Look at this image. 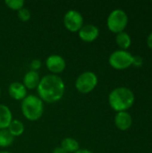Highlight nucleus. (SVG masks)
Instances as JSON below:
<instances>
[{
	"mask_svg": "<svg viewBox=\"0 0 152 153\" xmlns=\"http://www.w3.org/2000/svg\"><path fill=\"white\" fill-rule=\"evenodd\" d=\"M0 153H11V152H0Z\"/></svg>",
	"mask_w": 152,
	"mask_h": 153,
	"instance_id": "25",
	"label": "nucleus"
},
{
	"mask_svg": "<svg viewBox=\"0 0 152 153\" xmlns=\"http://www.w3.org/2000/svg\"><path fill=\"white\" fill-rule=\"evenodd\" d=\"M37 91L42 101L54 103L64 97L65 84L60 76L50 74L40 78Z\"/></svg>",
	"mask_w": 152,
	"mask_h": 153,
	"instance_id": "1",
	"label": "nucleus"
},
{
	"mask_svg": "<svg viewBox=\"0 0 152 153\" xmlns=\"http://www.w3.org/2000/svg\"><path fill=\"white\" fill-rule=\"evenodd\" d=\"M142 63H143V60L141 56H133V65L134 66H137V67H140L142 65Z\"/></svg>",
	"mask_w": 152,
	"mask_h": 153,
	"instance_id": "21",
	"label": "nucleus"
},
{
	"mask_svg": "<svg viewBox=\"0 0 152 153\" xmlns=\"http://www.w3.org/2000/svg\"><path fill=\"white\" fill-rule=\"evenodd\" d=\"M98 84V76L91 71L82 73L75 81V87L81 93L86 94L93 91Z\"/></svg>",
	"mask_w": 152,
	"mask_h": 153,
	"instance_id": "6",
	"label": "nucleus"
},
{
	"mask_svg": "<svg viewBox=\"0 0 152 153\" xmlns=\"http://www.w3.org/2000/svg\"><path fill=\"white\" fill-rule=\"evenodd\" d=\"M24 0H5L4 4L12 10L19 11L22 7H24Z\"/></svg>",
	"mask_w": 152,
	"mask_h": 153,
	"instance_id": "18",
	"label": "nucleus"
},
{
	"mask_svg": "<svg viewBox=\"0 0 152 153\" xmlns=\"http://www.w3.org/2000/svg\"><path fill=\"white\" fill-rule=\"evenodd\" d=\"M64 24L70 31H79L83 26V16L77 10H68L64 15Z\"/></svg>",
	"mask_w": 152,
	"mask_h": 153,
	"instance_id": "7",
	"label": "nucleus"
},
{
	"mask_svg": "<svg viewBox=\"0 0 152 153\" xmlns=\"http://www.w3.org/2000/svg\"><path fill=\"white\" fill-rule=\"evenodd\" d=\"M61 148H63L66 152H76L80 149V143L77 140L71 138V137H66L61 142Z\"/></svg>",
	"mask_w": 152,
	"mask_h": 153,
	"instance_id": "14",
	"label": "nucleus"
},
{
	"mask_svg": "<svg viewBox=\"0 0 152 153\" xmlns=\"http://www.w3.org/2000/svg\"><path fill=\"white\" fill-rule=\"evenodd\" d=\"M0 94H1V88H0Z\"/></svg>",
	"mask_w": 152,
	"mask_h": 153,
	"instance_id": "26",
	"label": "nucleus"
},
{
	"mask_svg": "<svg viewBox=\"0 0 152 153\" xmlns=\"http://www.w3.org/2000/svg\"><path fill=\"white\" fill-rule=\"evenodd\" d=\"M22 111L28 120H38L44 112L43 101L36 95H27L22 101Z\"/></svg>",
	"mask_w": 152,
	"mask_h": 153,
	"instance_id": "3",
	"label": "nucleus"
},
{
	"mask_svg": "<svg viewBox=\"0 0 152 153\" xmlns=\"http://www.w3.org/2000/svg\"><path fill=\"white\" fill-rule=\"evenodd\" d=\"M81 39L86 42L94 41L99 35V29L94 24H85L78 31Z\"/></svg>",
	"mask_w": 152,
	"mask_h": 153,
	"instance_id": "9",
	"label": "nucleus"
},
{
	"mask_svg": "<svg viewBox=\"0 0 152 153\" xmlns=\"http://www.w3.org/2000/svg\"><path fill=\"white\" fill-rule=\"evenodd\" d=\"M115 124L119 130L126 131L133 125L132 116L127 111L117 112V114L115 117Z\"/></svg>",
	"mask_w": 152,
	"mask_h": 153,
	"instance_id": "10",
	"label": "nucleus"
},
{
	"mask_svg": "<svg viewBox=\"0 0 152 153\" xmlns=\"http://www.w3.org/2000/svg\"><path fill=\"white\" fill-rule=\"evenodd\" d=\"M7 129L13 137L20 136L24 132V125L18 119H13Z\"/></svg>",
	"mask_w": 152,
	"mask_h": 153,
	"instance_id": "16",
	"label": "nucleus"
},
{
	"mask_svg": "<svg viewBox=\"0 0 152 153\" xmlns=\"http://www.w3.org/2000/svg\"><path fill=\"white\" fill-rule=\"evenodd\" d=\"M14 141V137L11 134L8 129L0 130V147L5 148L10 146Z\"/></svg>",
	"mask_w": 152,
	"mask_h": 153,
	"instance_id": "17",
	"label": "nucleus"
},
{
	"mask_svg": "<svg viewBox=\"0 0 152 153\" xmlns=\"http://www.w3.org/2000/svg\"><path fill=\"white\" fill-rule=\"evenodd\" d=\"M41 61L39 59H33L31 62H30V67H31V70L32 71H37L39 70L40 67H41Z\"/></svg>",
	"mask_w": 152,
	"mask_h": 153,
	"instance_id": "20",
	"label": "nucleus"
},
{
	"mask_svg": "<svg viewBox=\"0 0 152 153\" xmlns=\"http://www.w3.org/2000/svg\"><path fill=\"white\" fill-rule=\"evenodd\" d=\"M74 153H94L92 152L91 151L88 150V149H79L76 152Z\"/></svg>",
	"mask_w": 152,
	"mask_h": 153,
	"instance_id": "24",
	"label": "nucleus"
},
{
	"mask_svg": "<svg viewBox=\"0 0 152 153\" xmlns=\"http://www.w3.org/2000/svg\"><path fill=\"white\" fill-rule=\"evenodd\" d=\"M116 42L117 46L122 50H126V49H128L130 48L131 43H132V39H131L130 35L127 32L123 31V32H120V33L116 34Z\"/></svg>",
	"mask_w": 152,
	"mask_h": 153,
	"instance_id": "15",
	"label": "nucleus"
},
{
	"mask_svg": "<svg viewBox=\"0 0 152 153\" xmlns=\"http://www.w3.org/2000/svg\"><path fill=\"white\" fill-rule=\"evenodd\" d=\"M40 81L39 74L37 71H29L23 76V85L26 89L33 90L38 87Z\"/></svg>",
	"mask_w": 152,
	"mask_h": 153,
	"instance_id": "12",
	"label": "nucleus"
},
{
	"mask_svg": "<svg viewBox=\"0 0 152 153\" xmlns=\"http://www.w3.org/2000/svg\"><path fill=\"white\" fill-rule=\"evenodd\" d=\"M46 65L53 74L62 73L66 66L65 58L60 55H50L46 59Z\"/></svg>",
	"mask_w": 152,
	"mask_h": 153,
	"instance_id": "8",
	"label": "nucleus"
},
{
	"mask_svg": "<svg viewBox=\"0 0 152 153\" xmlns=\"http://www.w3.org/2000/svg\"><path fill=\"white\" fill-rule=\"evenodd\" d=\"M31 14L28 8L22 7V9H20L18 11V17L22 21V22H27L28 20H30Z\"/></svg>",
	"mask_w": 152,
	"mask_h": 153,
	"instance_id": "19",
	"label": "nucleus"
},
{
	"mask_svg": "<svg viewBox=\"0 0 152 153\" xmlns=\"http://www.w3.org/2000/svg\"><path fill=\"white\" fill-rule=\"evenodd\" d=\"M8 93L13 99L16 100H22L27 96V89L23 83L20 82H13L10 83L8 87Z\"/></svg>",
	"mask_w": 152,
	"mask_h": 153,
	"instance_id": "11",
	"label": "nucleus"
},
{
	"mask_svg": "<svg viewBox=\"0 0 152 153\" xmlns=\"http://www.w3.org/2000/svg\"><path fill=\"white\" fill-rule=\"evenodd\" d=\"M147 45L148 47L152 49V32L148 36V39H147Z\"/></svg>",
	"mask_w": 152,
	"mask_h": 153,
	"instance_id": "22",
	"label": "nucleus"
},
{
	"mask_svg": "<svg viewBox=\"0 0 152 153\" xmlns=\"http://www.w3.org/2000/svg\"><path fill=\"white\" fill-rule=\"evenodd\" d=\"M133 56L126 50H116L108 57L109 65L117 70H124L133 65Z\"/></svg>",
	"mask_w": 152,
	"mask_h": 153,
	"instance_id": "5",
	"label": "nucleus"
},
{
	"mask_svg": "<svg viewBox=\"0 0 152 153\" xmlns=\"http://www.w3.org/2000/svg\"><path fill=\"white\" fill-rule=\"evenodd\" d=\"M128 24V16L122 9L113 10L107 20V25L110 31L114 33H120L125 30Z\"/></svg>",
	"mask_w": 152,
	"mask_h": 153,
	"instance_id": "4",
	"label": "nucleus"
},
{
	"mask_svg": "<svg viewBox=\"0 0 152 153\" xmlns=\"http://www.w3.org/2000/svg\"><path fill=\"white\" fill-rule=\"evenodd\" d=\"M135 97L133 92L126 87L114 89L108 95V103L116 112L127 111L133 105Z\"/></svg>",
	"mask_w": 152,
	"mask_h": 153,
	"instance_id": "2",
	"label": "nucleus"
},
{
	"mask_svg": "<svg viewBox=\"0 0 152 153\" xmlns=\"http://www.w3.org/2000/svg\"><path fill=\"white\" fill-rule=\"evenodd\" d=\"M53 153H68L66 152L63 148H61V147H56L54 151H53Z\"/></svg>",
	"mask_w": 152,
	"mask_h": 153,
	"instance_id": "23",
	"label": "nucleus"
},
{
	"mask_svg": "<svg viewBox=\"0 0 152 153\" xmlns=\"http://www.w3.org/2000/svg\"><path fill=\"white\" fill-rule=\"evenodd\" d=\"M13 120L10 108L4 104H0V130L7 129Z\"/></svg>",
	"mask_w": 152,
	"mask_h": 153,
	"instance_id": "13",
	"label": "nucleus"
}]
</instances>
